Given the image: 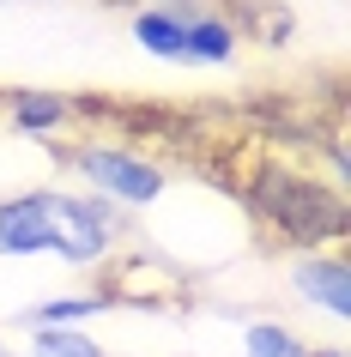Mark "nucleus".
Returning a JSON list of instances; mask_svg holds the SVG:
<instances>
[{"instance_id": "nucleus-12", "label": "nucleus", "mask_w": 351, "mask_h": 357, "mask_svg": "<svg viewBox=\"0 0 351 357\" xmlns=\"http://www.w3.org/2000/svg\"><path fill=\"white\" fill-rule=\"evenodd\" d=\"M303 357H345V351H303Z\"/></svg>"}, {"instance_id": "nucleus-11", "label": "nucleus", "mask_w": 351, "mask_h": 357, "mask_svg": "<svg viewBox=\"0 0 351 357\" xmlns=\"http://www.w3.org/2000/svg\"><path fill=\"white\" fill-rule=\"evenodd\" d=\"M242 351L248 357H303L309 345L285 327V321H248V333H242Z\"/></svg>"}, {"instance_id": "nucleus-2", "label": "nucleus", "mask_w": 351, "mask_h": 357, "mask_svg": "<svg viewBox=\"0 0 351 357\" xmlns=\"http://www.w3.org/2000/svg\"><path fill=\"white\" fill-rule=\"evenodd\" d=\"M61 164L79 176V188L110 200L121 212L158 206L170 194V169L140 146H121V139H79V146H61Z\"/></svg>"}, {"instance_id": "nucleus-7", "label": "nucleus", "mask_w": 351, "mask_h": 357, "mask_svg": "<svg viewBox=\"0 0 351 357\" xmlns=\"http://www.w3.org/2000/svg\"><path fill=\"white\" fill-rule=\"evenodd\" d=\"M237 43H242L237 19L200 0V6L188 13V55H182V67H230V61H237Z\"/></svg>"}, {"instance_id": "nucleus-3", "label": "nucleus", "mask_w": 351, "mask_h": 357, "mask_svg": "<svg viewBox=\"0 0 351 357\" xmlns=\"http://www.w3.org/2000/svg\"><path fill=\"white\" fill-rule=\"evenodd\" d=\"M133 236V218L85 188H49V255L67 266H110Z\"/></svg>"}, {"instance_id": "nucleus-4", "label": "nucleus", "mask_w": 351, "mask_h": 357, "mask_svg": "<svg viewBox=\"0 0 351 357\" xmlns=\"http://www.w3.org/2000/svg\"><path fill=\"white\" fill-rule=\"evenodd\" d=\"M291 291L309 309H327L333 321H351V266L339 248H303L291 266Z\"/></svg>"}, {"instance_id": "nucleus-10", "label": "nucleus", "mask_w": 351, "mask_h": 357, "mask_svg": "<svg viewBox=\"0 0 351 357\" xmlns=\"http://www.w3.org/2000/svg\"><path fill=\"white\" fill-rule=\"evenodd\" d=\"M31 357H110L85 327H37L31 333Z\"/></svg>"}, {"instance_id": "nucleus-5", "label": "nucleus", "mask_w": 351, "mask_h": 357, "mask_svg": "<svg viewBox=\"0 0 351 357\" xmlns=\"http://www.w3.org/2000/svg\"><path fill=\"white\" fill-rule=\"evenodd\" d=\"M49 255V188H19L0 200V261Z\"/></svg>"}, {"instance_id": "nucleus-8", "label": "nucleus", "mask_w": 351, "mask_h": 357, "mask_svg": "<svg viewBox=\"0 0 351 357\" xmlns=\"http://www.w3.org/2000/svg\"><path fill=\"white\" fill-rule=\"evenodd\" d=\"M133 43H140L151 61L182 67V55H188V13H176V6H140V13H133Z\"/></svg>"}, {"instance_id": "nucleus-1", "label": "nucleus", "mask_w": 351, "mask_h": 357, "mask_svg": "<svg viewBox=\"0 0 351 357\" xmlns=\"http://www.w3.org/2000/svg\"><path fill=\"white\" fill-rule=\"evenodd\" d=\"M248 206L278 243H303V248H333L345 236V200L339 188H321L315 176L297 169H273L260 176V188L248 194Z\"/></svg>"}, {"instance_id": "nucleus-9", "label": "nucleus", "mask_w": 351, "mask_h": 357, "mask_svg": "<svg viewBox=\"0 0 351 357\" xmlns=\"http://www.w3.org/2000/svg\"><path fill=\"white\" fill-rule=\"evenodd\" d=\"M103 309H115V297L103 284H91V291H67V297H43L24 321H31V327H79V321L103 315Z\"/></svg>"}, {"instance_id": "nucleus-6", "label": "nucleus", "mask_w": 351, "mask_h": 357, "mask_svg": "<svg viewBox=\"0 0 351 357\" xmlns=\"http://www.w3.org/2000/svg\"><path fill=\"white\" fill-rule=\"evenodd\" d=\"M79 115H85V103L67 91H13L6 97V121L24 139H67L79 128Z\"/></svg>"}]
</instances>
